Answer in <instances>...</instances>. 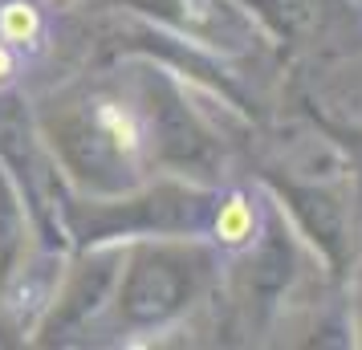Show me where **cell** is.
<instances>
[{"label": "cell", "instance_id": "6da1fadb", "mask_svg": "<svg viewBox=\"0 0 362 350\" xmlns=\"http://www.w3.org/2000/svg\"><path fill=\"white\" fill-rule=\"evenodd\" d=\"M216 240L224 245V249H245V245H252L257 240V233H261V216H257V204L248 200L245 192H232V196H224L220 200V208H216Z\"/></svg>", "mask_w": 362, "mask_h": 350}, {"label": "cell", "instance_id": "7a4b0ae2", "mask_svg": "<svg viewBox=\"0 0 362 350\" xmlns=\"http://www.w3.org/2000/svg\"><path fill=\"white\" fill-rule=\"evenodd\" d=\"M45 37V17L33 0H4L0 4V41L13 45L17 53H33L41 49Z\"/></svg>", "mask_w": 362, "mask_h": 350}, {"label": "cell", "instance_id": "3957f363", "mask_svg": "<svg viewBox=\"0 0 362 350\" xmlns=\"http://www.w3.org/2000/svg\"><path fill=\"white\" fill-rule=\"evenodd\" d=\"M98 122L106 131V139L118 147V155H139V147H143V118L134 110H127V106H102Z\"/></svg>", "mask_w": 362, "mask_h": 350}, {"label": "cell", "instance_id": "277c9868", "mask_svg": "<svg viewBox=\"0 0 362 350\" xmlns=\"http://www.w3.org/2000/svg\"><path fill=\"white\" fill-rule=\"evenodd\" d=\"M17 49H13V45H4V41H0V90H4V86H13L17 82Z\"/></svg>", "mask_w": 362, "mask_h": 350}]
</instances>
